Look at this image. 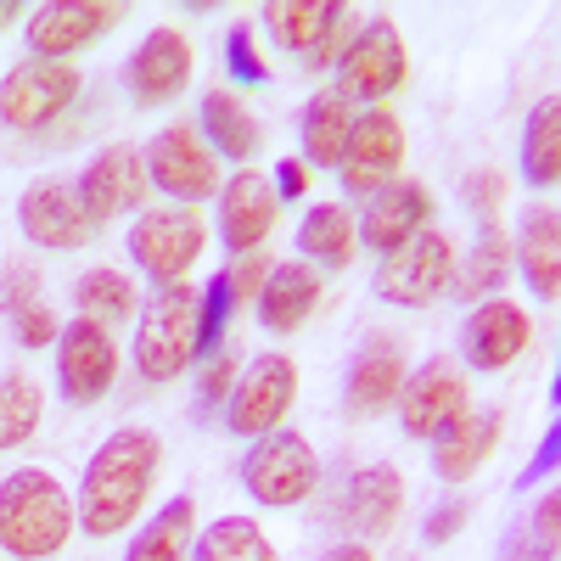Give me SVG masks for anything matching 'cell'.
I'll return each instance as SVG.
<instances>
[{
  "instance_id": "cb8c5ba5",
  "label": "cell",
  "mask_w": 561,
  "mask_h": 561,
  "mask_svg": "<svg viewBox=\"0 0 561 561\" xmlns=\"http://www.w3.org/2000/svg\"><path fill=\"white\" fill-rule=\"evenodd\" d=\"M314 304H320V275L304 259L275 264L264 275V287H259V320L270 325V332H280V337L298 332V325L314 314Z\"/></svg>"
},
{
  "instance_id": "4fadbf2b",
  "label": "cell",
  "mask_w": 561,
  "mask_h": 561,
  "mask_svg": "<svg viewBox=\"0 0 561 561\" xmlns=\"http://www.w3.org/2000/svg\"><path fill=\"white\" fill-rule=\"evenodd\" d=\"M79 96V73L68 62H18L0 79V124L12 129H45L57 113H68V102Z\"/></svg>"
},
{
  "instance_id": "30bf717a",
  "label": "cell",
  "mask_w": 561,
  "mask_h": 561,
  "mask_svg": "<svg viewBox=\"0 0 561 561\" xmlns=\"http://www.w3.org/2000/svg\"><path fill=\"white\" fill-rule=\"evenodd\" d=\"M293 399H298V365L287 354H259L242 370V382L230 388L225 421H230V433H242V438H264L287 421Z\"/></svg>"
},
{
  "instance_id": "bcb514c9",
  "label": "cell",
  "mask_w": 561,
  "mask_h": 561,
  "mask_svg": "<svg viewBox=\"0 0 561 561\" xmlns=\"http://www.w3.org/2000/svg\"><path fill=\"white\" fill-rule=\"evenodd\" d=\"M264 275H270V270H264L259 259H248L242 270H230V287H237V298H248V293H259V287H264Z\"/></svg>"
},
{
  "instance_id": "b9f144b4",
  "label": "cell",
  "mask_w": 561,
  "mask_h": 561,
  "mask_svg": "<svg viewBox=\"0 0 561 561\" xmlns=\"http://www.w3.org/2000/svg\"><path fill=\"white\" fill-rule=\"evenodd\" d=\"M28 298H39V280H34L28 264H12L7 280H0V309H18V304H28Z\"/></svg>"
},
{
  "instance_id": "74e56055",
  "label": "cell",
  "mask_w": 561,
  "mask_h": 561,
  "mask_svg": "<svg viewBox=\"0 0 561 561\" xmlns=\"http://www.w3.org/2000/svg\"><path fill=\"white\" fill-rule=\"evenodd\" d=\"M7 314H12V325H18V343H23V348L57 343V320H51V309H45V298H28V304H18V309H7Z\"/></svg>"
},
{
  "instance_id": "603a6c76",
  "label": "cell",
  "mask_w": 561,
  "mask_h": 561,
  "mask_svg": "<svg viewBox=\"0 0 561 561\" xmlns=\"http://www.w3.org/2000/svg\"><path fill=\"white\" fill-rule=\"evenodd\" d=\"M399 388H404V348H399V337L377 332V337L354 354V370H348V410H354V415H377V410H388V404L399 399Z\"/></svg>"
},
{
  "instance_id": "4dcf8cb0",
  "label": "cell",
  "mask_w": 561,
  "mask_h": 561,
  "mask_svg": "<svg viewBox=\"0 0 561 561\" xmlns=\"http://www.w3.org/2000/svg\"><path fill=\"white\" fill-rule=\"evenodd\" d=\"M298 248H304V259H314L325 270H343L354 259V219H348V208H337V203L309 208L304 225H298Z\"/></svg>"
},
{
  "instance_id": "7dc6e473",
  "label": "cell",
  "mask_w": 561,
  "mask_h": 561,
  "mask_svg": "<svg viewBox=\"0 0 561 561\" xmlns=\"http://www.w3.org/2000/svg\"><path fill=\"white\" fill-rule=\"evenodd\" d=\"M325 561H377V556H370V550H365V545L354 539V545H337V550L325 556Z\"/></svg>"
},
{
  "instance_id": "8d00e7d4",
  "label": "cell",
  "mask_w": 561,
  "mask_h": 561,
  "mask_svg": "<svg viewBox=\"0 0 561 561\" xmlns=\"http://www.w3.org/2000/svg\"><path fill=\"white\" fill-rule=\"evenodd\" d=\"M230 314H237V287H230V275L219 270L197 298V354H219V337H225Z\"/></svg>"
},
{
  "instance_id": "60d3db41",
  "label": "cell",
  "mask_w": 561,
  "mask_h": 561,
  "mask_svg": "<svg viewBox=\"0 0 561 561\" xmlns=\"http://www.w3.org/2000/svg\"><path fill=\"white\" fill-rule=\"evenodd\" d=\"M466 517H472V505H466V500H449V505L433 511V523L421 528V539H427V545H444V539H455V534L466 528Z\"/></svg>"
},
{
  "instance_id": "d6a6232c",
  "label": "cell",
  "mask_w": 561,
  "mask_h": 561,
  "mask_svg": "<svg viewBox=\"0 0 561 561\" xmlns=\"http://www.w3.org/2000/svg\"><path fill=\"white\" fill-rule=\"evenodd\" d=\"M505 270H511V242L500 237V219H483L472 259L455 264V287H460V298H494L505 287Z\"/></svg>"
},
{
  "instance_id": "d4e9b609",
  "label": "cell",
  "mask_w": 561,
  "mask_h": 561,
  "mask_svg": "<svg viewBox=\"0 0 561 561\" xmlns=\"http://www.w3.org/2000/svg\"><path fill=\"white\" fill-rule=\"evenodd\" d=\"M399 511H404V478L393 472L388 460L365 466V472L348 483V494H343V517H348V528L365 534V539H382V534L393 528Z\"/></svg>"
},
{
  "instance_id": "f35d334b",
  "label": "cell",
  "mask_w": 561,
  "mask_h": 561,
  "mask_svg": "<svg viewBox=\"0 0 561 561\" xmlns=\"http://www.w3.org/2000/svg\"><path fill=\"white\" fill-rule=\"evenodd\" d=\"M225 62H230V79H242V84H264V79H270L264 62H259V51H253V28H230Z\"/></svg>"
},
{
  "instance_id": "f1b7e54d",
  "label": "cell",
  "mask_w": 561,
  "mask_h": 561,
  "mask_svg": "<svg viewBox=\"0 0 561 561\" xmlns=\"http://www.w3.org/2000/svg\"><path fill=\"white\" fill-rule=\"evenodd\" d=\"M523 180L534 192H550L561 180V102L545 96L528 118V135H523Z\"/></svg>"
},
{
  "instance_id": "e575fe53",
  "label": "cell",
  "mask_w": 561,
  "mask_h": 561,
  "mask_svg": "<svg viewBox=\"0 0 561 561\" xmlns=\"http://www.w3.org/2000/svg\"><path fill=\"white\" fill-rule=\"evenodd\" d=\"M39 382L23 377V370H12V377H0V449H18L34 438L39 427Z\"/></svg>"
},
{
  "instance_id": "4316f807",
  "label": "cell",
  "mask_w": 561,
  "mask_h": 561,
  "mask_svg": "<svg viewBox=\"0 0 561 561\" xmlns=\"http://www.w3.org/2000/svg\"><path fill=\"white\" fill-rule=\"evenodd\" d=\"M354 102L343 90H320V96L304 107V163L314 169H337L343 163V147L354 135Z\"/></svg>"
},
{
  "instance_id": "c3c4849f",
  "label": "cell",
  "mask_w": 561,
  "mask_h": 561,
  "mask_svg": "<svg viewBox=\"0 0 561 561\" xmlns=\"http://www.w3.org/2000/svg\"><path fill=\"white\" fill-rule=\"evenodd\" d=\"M23 18V7H18V0H0V28H7V23H18Z\"/></svg>"
},
{
  "instance_id": "7c38bea8",
  "label": "cell",
  "mask_w": 561,
  "mask_h": 561,
  "mask_svg": "<svg viewBox=\"0 0 561 561\" xmlns=\"http://www.w3.org/2000/svg\"><path fill=\"white\" fill-rule=\"evenodd\" d=\"M118 377V348L107 337V325L102 320H73L57 332V382H62V399L68 404H96L107 399Z\"/></svg>"
},
{
  "instance_id": "7bdbcfd3",
  "label": "cell",
  "mask_w": 561,
  "mask_h": 561,
  "mask_svg": "<svg viewBox=\"0 0 561 561\" xmlns=\"http://www.w3.org/2000/svg\"><path fill=\"white\" fill-rule=\"evenodd\" d=\"M230 388H237V359L225 354V359H214V365H208V377H203V404H219Z\"/></svg>"
},
{
  "instance_id": "ac0fdd59",
  "label": "cell",
  "mask_w": 561,
  "mask_h": 561,
  "mask_svg": "<svg viewBox=\"0 0 561 561\" xmlns=\"http://www.w3.org/2000/svg\"><path fill=\"white\" fill-rule=\"evenodd\" d=\"M129 96L135 102H174L185 84H192V39H185L180 28H152L147 39H140V51L129 57Z\"/></svg>"
},
{
  "instance_id": "e0dca14e",
  "label": "cell",
  "mask_w": 561,
  "mask_h": 561,
  "mask_svg": "<svg viewBox=\"0 0 561 561\" xmlns=\"http://www.w3.org/2000/svg\"><path fill=\"white\" fill-rule=\"evenodd\" d=\"M79 208L90 225H107L113 214L135 208L140 197H147V158H140L135 147H107L96 163H90L79 174Z\"/></svg>"
},
{
  "instance_id": "277c9868",
  "label": "cell",
  "mask_w": 561,
  "mask_h": 561,
  "mask_svg": "<svg viewBox=\"0 0 561 561\" xmlns=\"http://www.w3.org/2000/svg\"><path fill=\"white\" fill-rule=\"evenodd\" d=\"M455 280V242L444 230H415L404 248H393L377 270V298L393 309H427L449 293Z\"/></svg>"
},
{
  "instance_id": "8fae6325",
  "label": "cell",
  "mask_w": 561,
  "mask_h": 561,
  "mask_svg": "<svg viewBox=\"0 0 561 561\" xmlns=\"http://www.w3.org/2000/svg\"><path fill=\"white\" fill-rule=\"evenodd\" d=\"M124 18L129 7H118V0H51V7H34L28 18V51L34 62H62L84 51L90 39H102L107 28H118Z\"/></svg>"
},
{
  "instance_id": "1f68e13d",
  "label": "cell",
  "mask_w": 561,
  "mask_h": 561,
  "mask_svg": "<svg viewBox=\"0 0 561 561\" xmlns=\"http://www.w3.org/2000/svg\"><path fill=\"white\" fill-rule=\"evenodd\" d=\"M185 561H280V556H275L270 534H264L253 517H219V523L192 545V556H185Z\"/></svg>"
},
{
  "instance_id": "6da1fadb",
  "label": "cell",
  "mask_w": 561,
  "mask_h": 561,
  "mask_svg": "<svg viewBox=\"0 0 561 561\" xmlns=\"http://www.w3.org/2000/svg\"><path fill=\"white\" fill-rule=\"evenodd\" d=\"M158 438L152 433H140V427H124L113 433L96 455H90L84 466V483H79V528L90 539H113L124 534L135 517H140V505H147L152 483H158Z\"/></svg>"
},
{
  "instance_id": "d6986e66",
  "label": "cell",
  "mask_w": 561,
  "mask_h": 561,
  "mask_svg": "<svg viewBox=\"0 0 561 561\" xmlns=\"http://www.w3.org/2000/svg\"><path fill=\"white\" fill-rule=\"evenodd\" d=\"M348 23L343 0H270L264 7V28L280 51H309L314 62L332 57V45Z\"/></svg>"
},
{
  "instance_id": "8992f818",
  "label": "cell",
  "mask_w": 561,
  "mask_h": 561,
  "mask_svg": "<svg viewBox=\"0 0 561 561\" xmlns=\"http://www.w3.org/2000/svg\"><path fill=\"white\" fill-rule=\"evenodd\" d=\"M208 248V230H203V214L197 208H152L140 214L135 230H129V253L135 264L147 270L158 287H174V280H185V270H192Z\"/></svg>"
},
{
  "instance_id": "ee69618b",
  "label": "cell",
  "mask_w": 561,
  "mask_h": 561,
  "mask_svg": "<svg viewBox=\"0 0 561 561\" xmlns=\"http://www.w3.org/2000/svg\"><path fill=\"white\" fill-rule=\"evenodd\" d=\"M270 185H275V197H280V203H298V197L309 192V169H304V163H280Z\"/></svg>"
},
{
  "instance_id": "7a4b0ae2",
  "label": "cell",
  "mask_w": 561,
  "mask_h": 561,
  "mask_svg": "<svg viewBox=\"0 0 561 561\" xmlns=\"http://www.w3.org/2000/svg\"><path fill=\"white\" fill-rule=\"evenodd\" d=\"M73 523L79 511L68 500V489L28 466V472H12L0 483V550L18 556V561H45L57 556L68 539H73Z\"/></svg>"
},
{
  "instance_id": "7402d4cb",
  "label": "cell",
  "mask_w": 561,
  "mask_h": 561,
  "mask_svg": "<svg viewBox=\"0 0 561 561\" xmlns=\"http://www.w3.org/2000/svg\"><path fill=\"white\" fill-rule=\"evenodd\" d=\"M500 427L505 415L500 410H483V415H455L449 427L433 438V472L444 483H466L478 472V466L500 449Z\"/></svg>"
},
{
  "instance_id": "ba28073f",
  "label": "cell",
  "mask_w": 561,
  "mask_h": 561,
  "mask_svg": "<svg viewBox=\"0 0 561 561\" xmlns=\"http://www.w3.org/2000/svg\"><path fill=\"white\" fill-rule=\"evenodd\" d=\"M140 158H147V180L158 185V192H169L174 203H185V208L219 192V158H214V147L203 140L197 124L158 129L152 147L140 152Z\"/></svg>"
},
{
  "instance_id": "2e32d148",
  "label": "cell",
  "mask_w": 561,
  "mask_h": 561,
  "mask_svg": "<svg viewBox=\"0 0 561 561\" xmlns=\"http://www.w3.org/2000/svg\"><path fill=\"white\" fill-rule=\"evenodd\" d=\"M528 343H534V320L511 298H483L460 325V359L472 370H505Z\"/></svg>"
},
{
  "instance_id": "5bb4252c",
  "label": "cell",
  "mask_w": 561,
  "mask_h": 561,
  "mask_svg": "<svg viewBox=\"0 0 561 561\" xmlns=\"http://www.w3.org/2000/svg\"><path fill=\"white\" fill-rule=\"evenodd\" d=\"M399 421L410 438H438L455 415H466V377L460 365H449L444 354H433L427 365L404 370V388H399Z\"/></svg>"
},
{
  "instance_id": "f546056e",
  "label": "cell",
  "mask_w": 561,
  "mask_h": 561,
  "mask_svg": "<svg viewBox=\"0 0 561 561\" xmlns=\"http://www.w3.org/2000/svg\"><path fill=\"white\" fill-rule=\"evenodd\" d=\"M192 517H197V505L192 500H169L158 517L135 534V545H129V556L124 561H185L192 556Z\"/></svg>"
},
{
  "instance_id": "5b68a950",
  "label": "cell",
  "mask_w": 561,
  "mask_h": 561,
  "mask_svg": "<svg viewBox=\"0 0 561 561\" xmlns=\"http://www.w3.org/2000/svg\"><path fill=\"white\" fill-rule=\"evenodd\" d=\"M242 483L259 505L270 511H287V505H304L320 483V460L309 449L304 433H264L248 460H242Z\"/></svg>"
},
{
  "instance_id": "9c48e42d",
  "label": "cell",
  "mask_w": 561,
  "mask_h": 561,
  "mask_svg": "<svg viewBox=\"0 0 561 561\" xmlns=\"http://www.w3.org/2000/svg\"><path fill=\"white\" fill-rule=\"evenodd\" d=\"M337 73H343V96L348 102H377L382 107L404 84V73H410V51H404L399 23L393 18H370L359 28V39H348Z\"/></svg>"
},
{
  "instance_id": "836d02e7",
  "label": "cell",
  "mask_w": 561,
  "mask_h": 561,
  "mask_svg": "<svg viewBox=\"0 0 561 561\" xmlns=\"http://www.w3.org/2000/svg\"><path fill=\"white\" fill-rule=\"evenodd\" d=\"M556 539H561V500L545 494L528 517H517V528L505 534L500 561H556Z\"/></svg>"
},
{
  "instance_id": "ffe728a7",
  "label": "cell",
  "mask_w": 561,
  "mask_h": 561,
  "mask_svg": "<svg viewBox=\"0 0 561 561\" xmlns=\"http://www.w3.org/2000/svg\"><path fill=\"white\" fill-rule=\"evenodd\" d=\"M275 214H280V197L270 174L259 169H242L225 180V197H219V230H225V248L230 253H253L270 230H275Z\"/></svg>"
},
{
  "instance_id": "9a60e30c",
  "label": "cell",
  "mask_w": 561,
  "mask_h": 561,
  "mask_svg": "<svg viewBox=\"0 0 561 561\" xmlns=\"http://www.w3.org/2000/svg\"><path fill=\"white\" fill-rule=\"evenodd\" d=\"M18 225H23V237L34 242V248H51V253H73V248H84L90 242V225L84 219V208H79V192L68 180H34L28 192H23V203H18Z\"/></svg>"
},
{
  "instance_id": "44dd1931",
  "label": "cell",
  "mask_w": 561,
  "mask_h": 561,
  "mask_svg": "<svg viewBox=\"0 0 561 561\" xmlns=\"http://www.w3.org/2000/svg\"><path fill=\"white\" fill-rule=\"evenodd\" d=\"M427 214H433V192H427V185H421V180H393L388 192L370 197V208L359 219V242L388 259L393 248H404L415 237V230H427Z\"/></svg>"
},
{
  "instance_id": "d590c367",
  "label": "cell",
  "mask_w": 561,
  "mask_h": 561,
  "mask_svg": "<svg viewBox=\"0 0 561 561\" xmlns=\"http://www.w3.org/2000/svg\"><path fill=\"white\" fill-rule=\"evenodd\" d=\"M73 304H79L84 320H129L135 314V287L118 270H90V275H79Z\"/></svg>"
},
{
  "instance_id": "3957f363",
  "label": "cell",
  "mask_w": 561,
  "mask_h": 561,
  "mask_svg": "<svg viewBox=\"0 0 561 561\" xmlns=\"http://www.w3.org/2000/svg\"><path fill=\"white\" fill-rule=\"evenodd\" d=\"M197 287H158L140 309V332H135V370L147 382H174L185 365L197 359Z\"/></svg>"
},
{
  "instance_id": "484cf974",
  "label": "cell",
  "mask_w": 561,
  "mask_h": 561,
  "mask_svg": "<svg viewBox=\"0 0 561 561\" xmlns=\"http://www.w3.org/2000/svg\"><path fill=\"white\" fill-rule=\"evenodd\" d=\"M511 253L523 259L528 287L550 304V298L561 293V219H556L550 203L528 208V219H523V230H517V248H511Z\"/></svg>"
},
{
  "instance_id": "f6af8a7d",
  "label": "cell",
  "mask_w": 561,
  "mask_h": 561,
  "mask_svg": "<svg viewBox=\"0 0 561 561\" xmlns=\"http://www.w3.org/2000/svg\"><path fill=\"white\" fill-rule=\"evenodd\" d=\"M556 455H561V433L550 427V433H545V449L534 455V466H528V478H523V489H534V483H539V478L550 472V466H556Z\"/></svg>"
},
{
  "instance_id": "ab89813d",
  "label": "cell",
  "mask_w": 561,
  "mask_h": 561,
  "mask_svg": "<svg viewBox=\"0 0 561 561\" xmlns=\"http://www.w3.org/2000/svg\"><path fill=\"white\" fill-rule=\"evenodd\" d=\"M466 208H472L478 219H500V197H505V180L494 174V169H483V174H472L466 180Z\"/></svg>"
},
{
  "instance_id": "52a82bcc",
  "label": "cell",
  "mask_w": 561,
  "mask_h": 561,
  "mask_svg": "<svg viewBox=\"0 0 561 561\" xmlns=\"http://www.w3.org/2000/svg\"><path fill=\"white\" fill-rule=\"evenodd\" d=\"M404 169V124L393 107H370L354 118V135H348V147H343V192L370 203L377 192H388V185L399 180Z\"/></svg>"
},
{
  "instance_id": "83f0119b",
  "label": "cell",
  "mask_w": 561,
  "mask_h": 561,
  "mask_svg": "<svg viewBox=\"0 0 561 561\" xmlns=\"http://www.w3.org/2000/svg\"><path fill=\"white\" fill-rule=\"evenodd\" d=\"M203 135H208V147H214V158L225 152V158H253L259 152V118L230 96V90H208L203 96Z\"/></svg>"
}]
</instances>
